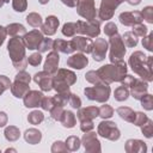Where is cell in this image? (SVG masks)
<instances>
[{"label": "cell", "mask_w": 153, "mask_h": 153, "mask_svg": "<svg viewBox=\"0 0 153 153\" xmlns=\"http://www.w3.org/2000/svg\"><path fill=\"white\" fill-rule=\"evenodd\" d=\"M128 63L131 68V71L140 76V79L151 82L153 80V73H152V65H153V57L146 56L142 51H134L128 60Z\"/></svg>", "instance_id": "6da1fadb"}, {"label": "cell", "mask_w": 153, "mask_h": 153, "mask_svg": "<svg viewBox=\"0 0 153 153\" xmlns=\"http://www.w3.org/2000/svg\"><path fill=\"white\" fill-rule=\"evenodd\" d=\"M25 44L23 42V38L19 36L10 38L7 43V51L11 57L12 65L17 71H25L27 66V56L25 54Z\"/></svg>", "instance_id": "7a4b0ae2"}, {"label": "cell", "mask_w": 153, "mask_h": 153, "mask_svg": "<svg viewBox=\"0 0 153 153\" xmlns=\"http://www.w3.org/2000/svg\"><path fill=\"white\" fill-rule=\"evenodd\" d=\"M96 72L99 76L100 82H104L108 85H110L115 81L120 82L127 74V63L122 60L116 63L104 65L100 68H98Z\"/></svg>", "instance_id": "3957f363"}, {"label": "cell", "mask_w": 153, "mask_h": 153, "mask_svg": "<svg viewBox=\"0 0 153 153\" xmlns=\"http://www.w3.org/2000/svg\"><path fill=\"white\" fill-rule=\"evenodd\" d=\"M75 82H76L75 73L67 68H60L53 75V88L56 92L69 91V87Z\"/></svg>", "instance_id": "277c9868"}, {"label": "cell", "mask_w": 153, "mask_h": 153, "mask_svg": "<svg viewBox=\"0 0 153 153\" xmlns=\"http://www.w3.org/2000/svg\"><path fill=\"white\" fill-rule=\"evenodd\" d=\"M31 75L25 71H19L14 78V81L11 84V92L16 98H23L25 93L30 90Z\"/></svg>", "instance_id": "5b68a950"}, {"label": "cell", "mask_w": 153, "mask_h": 153, "mask_svg": "<svg viewBox=\"0 0 153 153\" xmlns=\"http://www.w3.org/2000/svg\"><path fill=\"white\" fill-rule=\"evenodd\" d=\"M84 93L87 99L94 100L98 103H105L111 93L110 86L104 82H98L94 84V86H88L84 88Z\"/></svg>", "instance_id": "8992f818"}, {"label": "cell", "mask_w": 153, "mask_h": 153, "mask_svg": "<svg viewBox=\"0 0 153 153\" xmlns=\"http://www.w3.org/2000/svg\"><path fill=\"white\" fill-rule=\"evenodd\" d=\"M109 48H110V53H109V59L111 63H116L118 61H122L124 55H126V45L123 43L122 36H120L118 33L110 37L109 39Z\"/></svg>", "instance_id": "52a82bcc"}, {"label": "cell", "mask_w": 153, "mask_h": 153, "mask_svg": "<svg viewBox=\"0 0 153 153\" xmlns=\"http://www.w3.org/2000/svg\"><path fill=\"white\" fill-rule=\"evenodd\" d=\"M76 25V33L87 36V37H98L100 33V20L92 19V20H78Z\"/></svg>", "instance_id": "ba28073f"}, {"label": "cell", "mask_w": 153, "mask_h": 153, "mask_svg": "<svg viewBox=\"0 0 153 153\" xmlns=\"http://www.w3.org/2000/svg\"><path fill=\"white\" fill-rule=\"evenodd\" d=\"M97 135L110 141H117L121 137V131L115 122L103 120L97 127Z\"/></svg>", "instance_id": "9c48e42d"}, {"label": "cell", "mask_w": 153, "mask_h": 153, "mask_svg": "<svg viewBox=\"0 0 153 153\" xmlns=\"http://www.w3.org/2000/svg\"><path fill=\"white\" fill-rule=\"evenodd\" d=\"M75 8H76V13L86 20H92L96 19L97 17V8L94 0H78Z\"/></svg>", "instance_id": "30bf717a"}, {"label": "cell", "mask_w": 153, "mask_h": 153, "mask_svg": "<svg viewBox=\"0 0 153 153\" xmlns=\"http://www.w3.org/2000/svg\"><path fill=\"white\" fill-rule=\"evenodd\" d=\"M123 2V0H100L99 10L97 11V16L102 20H109L114 17L116 8Z\"/></svg>", "instance_id": "8fae6325"}, {"label": "cell", "mask_w": 153, "mask_h": 153, "mask_svg": "<svg viewBox=\"0 0 153 153\" xmlns=\"http://www.w3.org/2000/svg\"><path fill=\"white\" fill-rule=\"evenodd\" d=\"M81 143L87 153H99L102 151L100 142L97 137V134L92 130L86 131L81 137Z\"/></svg>", "instance_id": "7c38bea8"}, {"label": "cell", "mask_w": 153, "mask_h": 153, "mask_svg": "<svg viewBox=\"0 0 153 153\" xmlns=\"http://www.w3.org/2000/svg\"><path fill=\"white\" fill-rule=\"evenodd\" d=\"M69 42H71V45L74 51H79L82 54H91V51H92L93 41L91 39V37L73 36V38Z\"/></svg>", "instance_id": "4fadbf2b"}, {"label": "cell", "mask_w": 153, "mask_h": 153, "mask_svg": "<svg viewBox=\"0 0 153 153\" xmlns=\"http://www.w3.org/2000/svg\"><path fill=\"white\" fill-rule=\"evenodd\" d=\"M43 33L42 31L35 29V30H31L29 32H26L23 37V42L25 44V47L29 49V50H35L38 48V45L41 44V42L43 41Z\"/></svg>", "instance_id": "5bb4252c"}, {"label": "cell", "mask_w": 153, "mask_h": 153, "mask_svg": "<svg viewBox=\"0 0 153 153\" xmlns=\"http://www.w3.org/2000/svg\"><path fill=\"white\" fill-rule=\"evenodd\" d=\"M108 49H109V43L104 38H96L92 45V51H91L93 60L97 62H102L106 56Z\"/></svg>", "instance_id": "9a60e30c"}, {"label": "cell", "mask_w": 153, "mask_h": 153, "mask_svg": "<svg viewBox=\"0 0 153 153\" xmlns=\"http://www.w3.org/2000/svg\"><path fill=\"white\" fill-rule=\"evenodd\" d=\"M33 81L39 86L41 91L43 92H49L50 90H53V75L45 71L42 72H37L33 76H32Z\"/></svg>", "instance_id": "2e32d148"}, {"label": "cell", "mask_w": 153, "mask_h": 153, "mask_svg": "<svg viewBox=\"0 0 153 153\" xmlns=\"http://www.w3.org/2000/svg\"><path fill=\"white\" fill-rule=\"evenodd\" d=\"M118 20L124 26H134L135 24L141 23L143 19L141 17L140 11H130V12H122L118 16Z\"/></svg>", "instance_id": "e0dca14e"}, {"label": "cell", "mask_w": 153, "mask_h": 153, "mask_svg": "<svg viewBox=\"0 0 153 153\" xmlns=\"http://www.w3.org/2000/svg\"><path fill=\"white\" fill-rule=\"evenodd\" d=\"M43 97L44 96L41 91L29 90L23 97V102L26 108H37V106H41V102Z\"/></svg>", "instance_id": "ac0fdd59"}, {"label": "cell", "mask_w": 153, "mask_h": 153, "mask_svg": "<svg viewBox=\"0 0 153 153\" xmlns=\"http://www.w3.org/2000/svg\"><path fill=\"white\" fill-rule=\"evenodd\" d=\"M59 62H60V55L57 51L55 50H51L48 56L45 57V61H44V66H43V71L50 73L51 75H54L57 69H59Z\"/></svg>", "instance_id": "d6986e66"}, {"label": "cell", "mask_w": 153, "mask_h": 153, "mask_svg": "<svg viewBox=\"0 0 153 153\" xmlns=\"http://www.w3.org/2000/svg\"><path fill=\"white\" fill-rule=\"evenodd\" d=\"M59 25H60V20L57 19L56 16H48L41 26L42 33L47 36H53L56 32Z\"/></svg>", "instance_id": "ffe728a7"}, {"label": "cell", "mask_w": 153, "mask_h": 153, "mask_svg": "<svg viewBox=\"0 0 153 153\" xmlns=\"http://www.w3.org/2000/svg\"><path fill=\"white\" fill-rule=\"evenodd\" d=\"M66 63H67L68 67H72L74 69H82L84 67H86L88 65V59L86 57L85 54L76 53V54L71 55L67 59V62Z\"/></svg>", "instance_id": "44dd1931"}, {"label": "cell", "mask_w": 153, "mask_h": 153, "mask_svg": "<svg viewBox=\"0 0 153 153\" xmlns=\"http://www.w3.org/2000/svg\"><path fill=\"white\" fill-rule=\"evenodd\" d=\"M99 115V108L97 106H86V108H79L76 112L78 120L81 121H93Z\"/></svg>", "instance_id": "7402d4cb"}, {"label": "cell", "mask_w": 153, "mask_h": 153, "mask_svg": "<svg viewBox=\"0 0 153 153\" xmlns=\"http://www.w3.org/2000/svg\"><path fill=\"white\" fill-rule=\"evenodd\" d=\"M147 91H148V82L142 79H136L134 86L129 91V94H131V97L134 99L140 100L141 97L147 93Z\"/></svg>", "instance_id": "603a6c76"}, {"label": "cell", "mask_w": 153, "mask_h": 153, "mask_svg": "<svg viewBox=\"0 0 153 153\" xmlns=\"http://www.w3.org/2000/svg\"><path fill=\"white\" fill-rule=\"evenodd\" d=\"M126 152L127 153H145L147 152V145L139 139H129L126 142Z\"/></svg>", "instance_id": "cb8c5ba5"}, {"label": "cell", "mask_w": 153, "mask_h": 153, "mask_svg": "<svg viewBox=\"0 0 153 153\" xmlns=\"http://www.w3.org/2000/svg\"><path fill=\"white\" fill-rule=\"evenodd\" d=\"M24 140L30 145H37L42 140V133L36 128H29L24 133Z\"/></svg>", "instance_id": "d4e9b609"}, {"label": "cell", "mask_w": 153, "mask_h": 153, "mask_svg": "<svg viewBox=\"0 0 153 153\" xmlns=\"http://www.w3.org/2000/svg\"><path fill=\"white\" fill-rule=\"evenodd\" d=\"M53 50L57 51V53H62V54H72L74 53L71 42L69 41H65V39H55L53 43Z\"/></svg>", "instance_id": "484cf974"}, {"label": "cell", "mask_w": 153, "mask_h": 153, "mask_svg": "<svg viewBox=\"0 0 153 153\" xmlns=\"http://www.w3.org/2000/svg\"><path fill=\"white\" fill-rule=\"evenodd\" d=\"M6 31L7 35H10L11 37H17V36H24L26 33V29L24 25L19 24V23H11L6 26Z\"/></svg>", "instance_id": "4316f807"}, {"label": "cell", "mask_w": 153, "mask_h": 153, "mask_svg": "<svg viewBox=\"0 0 153 153\" xmlns=\"http://www.w3.org/2000/svg\"><path fill=\"white\" fill-rule=\"evenodd\" d=\"M60 122L62 123V126L65 128H73L76 124V118H75V115L73 114V111L67 110V111H63Z\"/></svg>", "instance_id": "83f0119b"}, {"label": "cell", "mask_w": 153, "mask_h": 153, "mask_svg": "<svg viewBox=\"0 0 153 153\" xmlns=\"http://www.w3.org/2000/svg\"><path fill=\"white\" fill-rule=\"evenodd\" d=\"M116 112H117V115H118L122 120H124L126 122L133 123V120H134V116H135V111H134L133 109H130V108H128V106H120V108H117Z\"/></svg>", "instance_id": "f1b7e54d"}, {"label": "cell", "mask_w": 153, "mask_h": 153, "mask_svg": "<svg viewBox=\"0 0 153 153\" xmlns=\"http://www.w3.org/2000/svg\"><path fill=\"white\" fill-rule=\"evenodd\" d=\"M4 135H5V139L10 142H14L19 139L20 136V130L18 127L16 126H8L5 128V131H4Z\"/></svg>", "instance_id": "f546056e"}, {"label": "cell", "mask_w": 153, "mask_h": 153, "mask_svg": "<svg viewBox=\"0 0 153 153\" xmlns=\"http://www.w3.org/2000/svg\"><path fill=\"white\" fill-rule=\"evenodd\" d=\"M25 19H26L27 24H29L30 26L35 27V29L41 27V26H42V24H43V19H42L41 14H39V13H37V12H31V13H29V14L26 16V18H25Z\"/></svg>", "instance_id": "4dcf8cb0"}, {"label": "cell", "mask_w": 153, "mask_h": 153, "mask_svg": "<svg viewBox=\"0 0 153 153\" xmlns=\"http://www.w3.org/2000/svg\"><path fill=\"white\" fill-rule=\"evenodd\" d=\"M122 39H123V43L124 45H127L128 48H134L137 45V42H139V37L133 32V31H127L123 33L122 36Z\"/></svg>", "instance_id": "1f68e13d"}, {"label": "cell", "mask_w": 153, "mask_h": 153, "mask_svg": "<svg viewBox=\"0 0 153 153\" xmlns=\"http://www.w3.org/2000/svg\"><path fill=\"white\" fill-rule=\"evenodd\" d=\"M65 145H66L68 152H75V151H78V149L80 148L81 140H80L78 136H75V135H71V136H68V137L66 139Z\"/></svg>", "instance_id": "d6a6232c"}, {"label": "cell", "mask_w": 153, "mask_h": 153, "mask_svg": "<svg viewBox=\"0 0 153 153\" xmlns=\"http://www.w3.org/2000/svg\"><path fill=\"white\" fill-rule=\"evenodd\" d=\"M114 97H115V99L118 100V102H124V100H127L128 97H129V88L126 87V86H123V85L118 86V87L114 91Z\"/></svg>", "instance_id": "836d02e7"}, {"label": "cell", "mask_w": 153, "mask_h": 153, "mask_svg": "<svg viewBox=\"0 0 153 153\" xmlns=\"http://www.w3.org/2000/svg\"><path fill=\"white\" fill-rule=\"evenodd\" d=\"M27 121L30 124H33V126H37L39 123H42L44 121V114L42 111H38V110H33L27 116Z\"/></svg>", "instance_id": "e575fe53"}, {"label": "cell", "mask_w": 153, "mask_h": 153, "mask_svg": "<svg viewBox=\"0 0 153 153\" xmlns=\"http://www.w3.org/2000/svg\"><path fill=\"white\" fill-rule=\"evenodd\" d=\"M61 32L63 36L66 37H73L76 35V25L75 23L73 22H68V23H65L62 29H61Z\"/></svg>", "instance_id": "d590c367"}, {"label": "cell", "mask_w": 153, "mask_h": 153, "mask_svg": "<svg viewBox=\"0 0 153 153\" xmlns=\"http://www.w3.org/2000/svg\"><path fill=\"white\" fill-rule=\"evenodd\" d=\"M69 94H71V91H66V92H57V93L53 97L54 103H55V104H57V105H61V106L67 105L68 99H69Z\"/></svg>", "instance_id": "8d00e7d4"}, {"label": "cell", "mask_w": 153, "mask_h": 153, "mask_svg": "<svg viewBox=\"0 0 153 153\" xmlns=\"http://www.w3.org/2000/svg\"><path fill=\"white\" fill-rule=\"evenodd\" d=\"M114 112L115 110L112 109L111 105H108V104H104L99 108V117H102L103 120H108V118H111L114 116Z\"/></svg>", "instance_id": "74e56055"}, {"label": "cell", "mask_w": 153, "mask_h": 153, "mask_svg": "<svg viewBox=\"0 0 153 153\" xmlns=\"http://www.w3.org/2000/svg\"><path fill=\"white\" fill-rule=\"evenodd\" d=\"M140 128H141V133L143 134L145 137L151 139L153 136V121L151 118H148L146 121V123H143Z\"/></svg>", "instance_id": "f35d334b"}, {"label": "cell", "mask_w": 153, "mask_h": 153, "mask_svg": "<svg viewBox=\"0 0 153 153\" xmlns=\"http://www.w3.org/2000/svg\"><path fill=\"white\" fill-rule=\"evenodd\" d=\"M140 102H141V106H142L145 110H147V111L153 110V96H152V94H149V93L143 94V96L141 97Z\"/></svg>", "instance_id": "ab89813d"}, {"label": "cell", "mask_w": 153, "mask_h": 153, "mask_svg": "<svg viewBox=\"0 0 153 153\" xmlns=\"http://www.w3.org/2000/svg\"><path fill=\"white\" fill-rule=\"evenodd\" d=\"M53 43L54 41L51 38H43V41L41 42V44L38 45V51L42 54V53H47L49 50H53Z\"/></svg>", "instance_id": "60d3db41"}, {"label": "cell", "mask_w": 153, "mask_h": 153, "mask_svg": "<svg viewBox=\"0 0 153 153\" xmlns=\"http://www.w3.org/2000/svg\"><path fill=\"white\" fill-rule=\"evenodd\" d=\"M63 111H65V110H63V106L57 105V104H54V106L49 110L51 118L55 120V121H60V120H61V116H62Z\"/></svg>", "instance_id": "b9f144b4"}, {"label": "cell", "mask_w": 153, "mask_h": 153, "mask_svg": "<svg viewBox=\"0 0 153 153\" xmlns=\"http://www.w3.org/2000/svg\"><path fill=\"white\" fill-rule=\"evenodd\" d=\"M133 27V32L137 36V37H145L147 33H148V27L146 25H143L142 23H139V24H135Z\"/></svg>", "instance_id": "7bdbcfd3"}, {"label": "cell", "mask_w": 153, "mask_h": 153, "mask_svg": "<svg viewBox=\"0 0 153 153\" xmlns=\"http://www.w3.org/2000/svg\"><path fill=\"white\" fill-rule=\"evenodd\" d=\"M148 120L147 115L141 112V111H135V116H134V120H133V124L134 126H137V127H141L143 123H146V121Z\"/></svg>", "instance_id": "ee69618b"}, {"label": "cell", "mask_w": 153, "mask_h": 153, "mask_svg": "<svg viewBox=\"0 0 153 153\" xmlns=\"http://www.w3.org/2000/svg\"><path fill=\"white\" fill-rule=\"evenodd\" d=\"M141 17H142V19H145L147 23L152 24V23H153V7H152V6H146V7L141 11Z\"/></svg>", "instance_id": "f6af8a7d"}, {"label": "cell", "mask_w": 153, "mask_h": 153, "mask_svg": "<svg viewBox=\"0 0 153 153\" xmlns=\"http://www.w3.org/2000/svg\"><path fill=\"white\" fill-rule=\"evenodd\" d=\"M104 33H105L106 36H109V37H111V36L118 33V27H117V25H116L115 23H112V22L106 23L105 26H104Z\"/></svg>", "instance_id": "bcb514c9"}, {"label": "cell", "mask_w": 153, "mask_h": 153, "mask_svg": "<svg viewBox=\"0 0 153 153\" xmlns=\"http://www.w3.org/2000/svg\"><path fill=\"white\" fill-rule=\"evenodd\" d=\"M12 7L16 12H24L27 8V0H12Z\"/></svg>", "instance_id": "7dc6e473"}, {"label": "cell", "mask_w": 153, "mask_h": 153, "mask_svg": "<svg viewBox=\"0 0 153 153\" xmlns=\"http://www.w3.org/2000/svg\"><path fill=\"white\" fill-rule=\"evenodd\" d=\"M51 152H53V153H66V152H68V149H67V147H66V145H65L63 141L57 140V141H55V142L53 143V146H51Z\"/></svg>", "instance_id": "c3c4849f"}, {"label": "cell", "mask_w": 153, "mask_h": 153, "mask_svg": "<svg viewBox=\"0 0 153 153\" xmlns=\"http://www.w3.org/2000/svg\"><path fill=\"white\" fill-rule=\"evenodd\" d=\"M142 47L146 48L148 51H152L153 50V32L147 33L142 38Z\"/></svg>", "instance_id": "681fc988"}, {"label": "cell", "mask_w": 153, "mask_h": 153, "mask_svg": "<svg viewBox=\"0 0 153 153\" xmlns=\"http://www.w3.org/2000/svg\"><path fill=\"white\" fill-rule=\"evenodd\" d=\"M41 62H42V55H41V53H33V54H31L29 57H27V63L29 65H31V66H38V65H41Z\"/></svg>", "instance_id": "f907efd6"}, {"label": "cell", "mask_w": 153, "mask_h": 153, "mask_svg": "<svg viewBox=\"0 0 153 153\" xmlns=\"http://www.w3.org/2000/svg\"><path fill=\"white\" fill-rule=\"evenodd\" d=\"M11 80L6 76V75H0V96L6 91V90H10L11 87Z\"/></svg>", "instance_id": "816d5d0a"}, {"label": "cell", "mask_w": 153, "mask_h": 153, "mask_svg": "<svg viewBox=\"0 0 153 153\" xmlns=\"http://www.w3.org/2000/svg\"><path fill=\"white\" fill-rule=\"evenodd\" d=\"M68 104L73 108V109H79L81 106V99L79 98V96H76L75 93L69 94V99H68Z\"/></svg>", "instance_id": "f5cc1de1"}, {"label": "cell", "mask_w": 153, "mask_h": 153, "mask_svg": "<svg viewBox=\"0 0 153 153\" xmlns=\"http://www.w3.org/2000/svg\"><path fill=\"white\" fill-rule=\"evenodd\" d=\"M85 79H86V81H88L90 84H93V85L100 82L99 76H98V74H97L96 71H88V72L85 74Z\"/></svg>", "instance_id": "db71d44e"}, {"label": "cell", "mask_w": 153, "mask_h": 153, "mask_svg": "<svg viewBox=\"0 0 153 153\" xmlns=\"http://www.w3.org/2000/svg\"><path fill=\"white\" fill-rule=\"evenodd\" d=\"M136 79H137V78H135V76H133V75H130V74H126L124 78H123L120 82H121L123 86H126V87H128V88H131V87L134 86Z\"/></svg>", "instance_id": "11a10c76"}, {"label": "cell", "mask_w": 153, "mask_h": 153, "mask_svg": "<svg viewBox=\"0 0 153 153\" xmlns=\"http://www.w3.org/2000/svg\"><path fill=\"white\" fill-rule=\"evenodd\" d=\"M54 99L53 97H43L42 98V102H41V108L45 111H49L53 106H54Z\"/></svg>", "instance_id": "9f6ffc18"}, {"label": "cell", "mask_w": 153, "mask_h": 153, "mask_svg": "<svg viewBox=\"0 0 153 153\" xmlns=\"http://www.w3.org/2000/svg\"><path fill=\"white\" fill-rule=\"evenodd\" d=\"M94 128V123L93 121H81L80 122V130L86 133V131H90Z\"/></svg>", "instance_id": "6f0895ef"}, {"label": "cell", "mask_w": 153, "mask_h": 153, "mask_svg": "<svg viewBox=\"0 0 153 153\" xmlns=\"http://www.w3.org/2000/svg\"><path fill=\"white\" fill-rule=\"evenodd\" d=\"M7 121H8L7 114L4 112V111H0V128L5 127V126L7 124Z\"/></svg>", "instance_id": "680465c9"}, {"label": "cell", "mask_w": 153, "mask_h": 153, "mask_svg": "<svg viewBox=\"0 0 153 153\" xmlns=\"http://www.w3.org/2000/svg\"><path fill=\"white\" fill-rule=\"evenodd\" d=\"M6 36H7V31H6V27L0 25V47H1V45H2V43L5 42V39H6Z\"/></svg>", "instance_id": "91938a15"}, {"label": "cell", "mask_w": 153, "mask_h": 153, "mask_svg": "<svg viewBox=\"0 0 153 153\" xmlns=\"http://www.w3.org/2000/svg\"><path fill=\"white\" fill-rule=\"evenodd\" d=\"M61 2L67 7H75L78 4V0H61Z\"/></svg>", "instance_id": "94428289"}, {"label": "cell", "mask_w": 153, "mask_h": 153, "mask_svg": "<svg viewBox=\"0 0 153 153\" xmlns=\"http://www.w3.org/2000/svg\"><path fill=\"white\" fill-rule=\"evenodd\" d=\"M123 1H127L129 5H133V6H136L141 2V0H123Z\"/></svg>", "instance_id": "6125c7cd"}, {"label": "cell", "mask_w": 153, "mask_h": 153, "mask_svg": "<svg viewBox=\"0 0 153 153\" xmlns=\"http://www.w3.org/2000/svg\"><path fill=\"white\" fill-rule=\"evenodd\" d=\"M38 2H39L41 5H45V4L49 2V0H38Z\"/></svg>", "instance_id": "be15d7a7"}, {"label": "cell", "mask_w": 153, "mask_h": 153, "mask_svg": "<svg viewBox=\"0 0 153 153\" xmlns=\"http://www.w3.org/2000/svg\"><path fill=\"white\" fill-rule=\"evenodd\" d=\"M4 4H5V0H0V7H2Z\"/></svg>", "instance_id": "e7e4bbea"}]
</instances>
